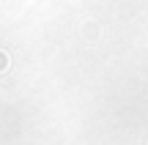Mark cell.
<instances>
[{"instance_id":"cell-1","label":"cell","mask_w":148,"mask_h":145,"mask_svg":"<svg viewBox=\"0 0 148 145\" xmlns=\"http://www.w3.org/2000/svg\"><path fill=\"white\" fill-rule=\"evenodd\" d=\"M5 66H8V55H5V52H0V71H3Z\"/></svg>"}]
</instances>
